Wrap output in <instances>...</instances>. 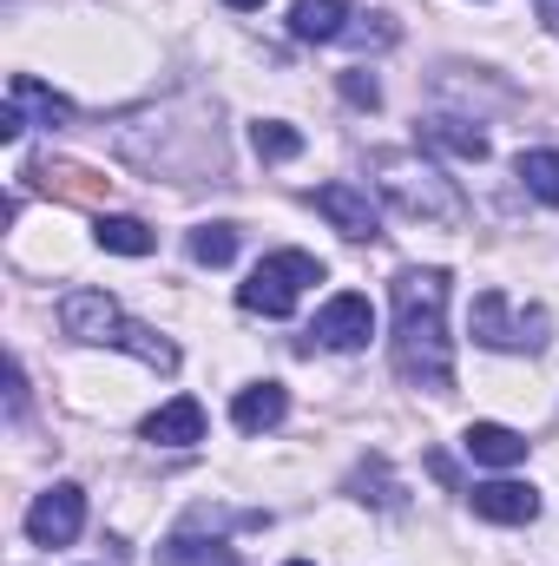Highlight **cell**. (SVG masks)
Segmentation results:
<instances>
[{
    "instance_id": "obj_1",
    "label": "cell",
    "mask_w": 559,
    "mask_h": 566,
    "mask_svg": "<svg viewBox=\"0 0 559 566\" xmlns=\"http://www.w3.org/2000/svg\"><path fill=\"white\" fill-rule=\"evenodd\" d=\"M389 303H395V336H389L395 376H402L409 389L447 396V389H454L447 271H441V264H409V271H395V283H389Z\"/></svg>"
},
{
    "instance_id": "obj_2",
    "label": "cell",
    "mask_w": 559,
    "mask_h": 566,
    "mask_svg": "<svg viewBox=\"0 0 559 566\" xmlns=\"http://www.w3.org/2000/svg\"><path fill=\"white\" fill-rule=\"evenodd\" d=\"M60 329H66L73 343L126 349V356H139L145 369H158V376L178 369V343L158 336V329H145V323H133V316L119 310V296H106V290H66V296H60Z\"/></svg>"
},
{
    "instance_id": "obj_3",
    "label": "cell",
    "mask_w": 559,
    "mask_h": 566,
    "mask_svg": "<svg viewBox=\"0 0 559 566\" xmlns=\"http://www.w3.org/2000/svg\"><path fill=\"white\" fill-rule=\"evenodd\" d=\"M369 171H376V191H382L402 218H421V224H467V198H461V185H454L434 158H421V151H376Z\"/></svg>"
},
{
    "instance_id": "obj_4",
    "label": "cell",
    "mask_w": 559,
    "mask_h": 566,
    "mask_svg": "<svg viewBox=\"0 0 559 566\" xmlns=\"http://www.w3.org/2000/svg\"><path fill=\"white\" fill-rule=\"evenodd\" d=\"M467 329H474V343H481V349L534 356V349H547L553 316H547L540 303H520L514 290H481V296H474V310H467Z\"/></svg>"
},
{
    "instance_id": "obj_5",
    "label": "cell",
    "mask_w": 559,
    "mask_h": 566,
    "mask_svg": "<svg viewBox=\"0 0 559 566\" xmlns=\"http://www.w3.org/2000/svg\"><path fill=\"white\" fill-rule=\"evenodd\" d=\"M309 283H323V258H309V251H271L251 277L238 283V303L251 316H289Z\"/></svg>"
},
{
    "instance_id": "obj_6",
    "label": "cell",
    "mask_w": 559,
    "mask_h": 566,
    "mask_svg": "<svg viewBox=\"0 0 559 566\" xmlns=\"http://www.w3.org/2000/svg\"><path fill=\"white\" fill-rule=\"evenodd\" d=\"M86 527V488L80 481H53L46 494H33L27 507V541L33 547H73Z\"/></svg>"
},
{
    "instance_id": "obj_7",
    "label": "cell",
    "mask_w": 559,
    "mask_h": 566,
    "mask_svg": "<svg viewBox=\"0 0 559 566\" xmlns=\"http://www.w3.org/2000/svg\"><path fill=\"white\" fill-rule=\"evenodd\" d=\"M323 349H369V336H376V310H369V296H356V290H336L323 310H316V329H309Z\"/></svg>"
},
{
    "instance_id": "obj_8",
    "label": "cell",
    "mask_w": 559,
    "mask_h": 566,
    "mask_svg": "<svg viewBox=\"0 0 559 566\" xmlns=\"http://www.w3.org/2000/svg\"><path fill=\"white\" fill-rule=\"evenodd\" d=\"M316 211H323L342 238H356V244H376V238H382V211H376V198H369L362 185H349V178L316 185Z\"/></svg>"
},
{
    "instance_id": "obj_9",
    "label": "cell",
    "mask_w": 559,
    "mask_h": 566,
    "mask_svg": "<svg viewBox=\"0 0 559 566\" xmlns=\"http://www.w3.org/2000/svg\"><path fill=\"white\" fill-rule=\"evenodd\" d=\"M467 507L481 514V521H494V527H527L534 514H540V494H534V481H481V488H467Z\"/></svg>"
},
{
    "instance_id": "obj_10",
    "label": "cell",
    "mask_w": 559,
    "mask_h": 566,
    "mask_svg": "<svg viewBox=\"0 0 559 566\" xmlns=\"http://www.w3.org/2000/svg\"><path fill=\"white\" fill-rule=\"evenodd\" d=\"M139 434L151 448H198L204 441V402L198 396H171L165 409H151L139 422Z\"/></svg>"
},
{
    "instance_id": "obj_11",
    "label": "cell",
    "mask_w": 559,
    "mask_h": 566,
    "mask_svg": "<svg viewBox=\"0 0 559 566\" xmlns=\"http://www.w3.org/2000/svg\"><path fill=\"white\" fill-rule=\"evenodd\" d=\"M158 560L165 566H238V547H231L224 534H204V514H191V521L158 547Z\"/></svg>"
},
{
    "instance_id": "obj_12",
    "label": "cell",
    "mask_w": 559,
    "mask_h": 566,
    "mask_svg": "<svg viewBox=\"0 0 559 566\" xmlns=\"http://www.w3.org/2000/svg\"><path fill=\"white\" fill-rule=\"evenodd\" d=\"M461 448H467V461H481V468H520V461H527V434L507 428V422H467Z\"/></svg>"
},
{
    "instance_id": "obj_13",
    "label": "cell",
    "mask_w": 559,
    "mask_h": 566,
    "mask_svg": "<svg viewBox=\"0 0 559 566\" xmlns=\"http://www.w3.org/2000/svg\"><path fill=\"white\" fill-rule=\"evenodd\" d=\"M283 416H289V389H283V382H251V389L231 396V422L244 428V434H264V428H277Z\"/></svg>"
},
{
    "instance_id": "obj_14",
    "label": "cell",
    "mask_w": 559,
    "mask_h": 566,
    "mask_svg": "<svg viewBox=\"0 0 559 566\" xmlns=\"http://www.w3.org/2000/svg\"><path fill=\"white\" fill-rule=\"evenodd\" d=\"M349 20H356L349 0H296V7H289V33H296V40H316V46H323V40H342Z\"/></svg>"
},
{
    "instance_id": "obj_15",
    "label": "cell",
    "mask_w": 559,
    "mask_h": 566,
    "mask_svg": "<svg viewBox=\"0 0 559 566\" xmlns=\"http://www.w3.org/2000/svg\"><path fill=\"white\" fill-rule=\"evenodd\" d=\"M7 99H13L27 119H40V126H66V119H73V99H66V93H53V86H40L33 73H13Z\"/></svg>"
},
{
    "instance_id": "obj_16",
    "label": "cell",
    "mask_w": 559,
    "mask_h": 566,
    "mask_svg": "<svg viewBox=\"0 0 559 566\" xmlns=\"http://www.w3.org/2000/svg\"><path fill=\"white\" fill-rule=\"evenodd\" d=\"M421 145H441V151H454V158H487V133L481 126H467V119H454V113H434V119H421Z\"/></svg>"
},
{
    "instance_id": "obj_17",
    "label": "cell",
    "mask_w": 559,
    "mask_h": 566,
    "mask_svg": "<svg viewBox=\"0 0 559 566\" xmlns=\"http://www.w3.org/2000/svg\"><path fill=\"white\" fill-rule=\"evenodd\" d=\"M93 244L99 251H119V258H151L158 251V231L145 218H99L93 224Z\"/></svg>"
},
{
    "instance_id": "obj_18",
    "label": "cell",
    "mask_w": 559,
    "mask_h": 566,
    "mask_svg": "<svg viewBox=\"0 0 559 566\" xmlns=\"http://www.w3.org/2000/svg\"><path fill=\"white\" fill-rule=\"evenodd\" d=\"M349 494H356V501H376V507H402V481L389 474V461H382V454L356 461V474H349Z\"/></svg>"
},
{
    "instance_id": "obj_19",
    "label": "cell",
    "mask_w": 559,
    "mask_h": 566,
    "mask_svg": "<svg viewBox=\"0 0 559 566\" xmlns=\"http://www.w3.org/2000/svg\"><path fill=\"white\" fill-rule=\"evenodd\" d=\"M520 185H527V198H540V205H559V151L553 145H534V151H520Z\"/></svg>"
},
{
    "instance_id": "obj_20",
    "label": "cell",
    "mask_w": 559,
    "mask_h": 566,
    "mask_svg": "<svg viewBox=\"0 0 559 566\" xmlns=\"http://www.w3.org/2000/svg\"><path fill=\"white\" fill-rule=\"evenodd\" d=\"M184 251H191V264L224 271V264L238 258V224H198V231L184 238Z\"/></svg>"
},
{
    "instance_id": "obj_21",
    "label": "cell",
    "mask_w": 559,
    "mask_h": 566,
    "mask_svg": "<svg viewBox=\"0 0 559 566\" xmlns=\"http://www.w3.org/2000/svg\"><path fill=\"white\" fill-rule=\"evenodd\" d=\"M251 145H257V158H264V165H283V158H296V151H303V133H296V126H283V119H257V126H251Z\"/></svg>"
},
{
    "instance_id": "obj_22",
    "label": "cell",
    "mask_w": 559,
    "mask_h": 566,
    "mask_svg": "<svg viewBox=\"0 0 559 566\" xmlns=\"http://www.w3.org/2000/svg\"><path fill=\"white\" fill-rule=\"evenodd\" d=\"M336 93H342L349 106H362V113H376V106H382V86H376V73H362V66L336 73Z\"/></svg>"
},
{
    "instance_id": "obj_23",
    "label": "cell",
    "mask_w": 559,
    "mask_h": 566,
    "mask_svg": "<svg viewBox=\"0 0 559 566\" xmlns=\"http://www.w3.org/2000/svg\"><path fill=\"white\" fill-rule=\"evenodd\" d=\"M20 416H27V369L7 363V422H20Z\"/></svg>"
},
{
    "instance_id": "obj_24",
    "label": "cell",
    "mask_w": 559,
    "mask_h": 566,
    "mask_svg": "<svg viewBox=\"0 0 559 566\" xmlns=\"http://www.w3.org/2000/svg\"><path fill=\"white\" fill-rule=\"evenodd\" d=\"M349 40H356V46H369V40H376V46H389V40H395V20H389V13H376V27H349Z\"/></svg>"
},
{
    "instance_id": "obj_25",
    "label": "cell",
    "mask_w": 559,
    "mask_h": 566,
    "mask_svg": "<svg viewBox=\"0 0 559 566\" xmlns=\"http://www.w3.org/2000/svg\"><path fill=\"white\" fill-rule=\"evenodd\" d=\"M20 133H27V113L7 99V113H0V145H20Z\"/></svg>"
},
{
    "instance_id": "obj_26",
    "label": "cell",
    "mask_w": 559,
    "mask_h": 566,
    "mask_svg": "<svg viewBox=\"0 0 559 566\" xmlns=\"http://www.w3.org/2000/svg\"><path fill=\"white\" fill-rule=\"evenodd\" d=\"M534 7H540V27L559 40V0H534Z\"/></svg>"
},
{
    "instance_id": "obj_27",
    "label": "cell",
    "mask_w": 559,
    "mask_h": 566,
    "mask_svg": "<svg viewBox=\"0 0 559 566\" xmlns=\"http://www.w3.org/2000/svg\"><path fill=\"white\" fill-rule=\"evenodd\" d=\"M224 7H238V13H251V7H264V0H224Z\"/></svg>"
},
{
    "instance_id": "obj_28",
    "label": "cell",
    "mask_w": 559,
    "mask_h": 566,
    "mask_svg": "<svg viewBox=\"0 0 559 566\" xmlns=\"http://www.w3.org/2000/svg\"><path fill=\"white\" fill-rule=\"evenodd\" d=\"M283 566H316V560H283Z\"/></svg>"
}]
</instances>
